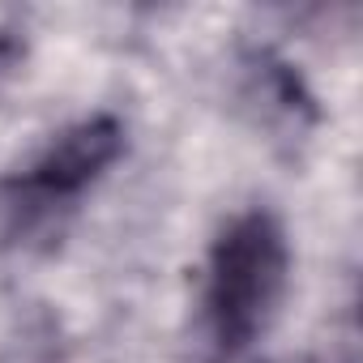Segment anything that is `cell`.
I'll return each mask as SVG.
<instances>
[{
	"label": "cell",
	"instance_id": "cell-1",
	"mask_svg": "<svg viewBox=\"0 0 363 363\" xmlns=\"http://www.w3.org/2000/svg\"><path fill=\"white\" fill-rule=\"evenodd\" d=\"M286 244L265 214L240 218L214 248L210 265V320L227 350L252 342L282 295Z\"/></svg>",
	"mask_w": 363,
	"mask_h": 363
},
{
	"label": "cell",
	"instance_id": "cell-2",
	"mask_svg": "<svg viewBox=\"0 0 363 363\" xmlns=\"http://www.w3.org/2000/svg\"><path fill=\"white\" fill-rule=\"evenodd\" d=\"M120 154V128L111 120H86L77 128H69L30 171L26 189L39 197H73L77 189H86L90 179Z\"/></svg>",
	"mask_w": 363,
	"mask_h": 363
}]
</instances>
